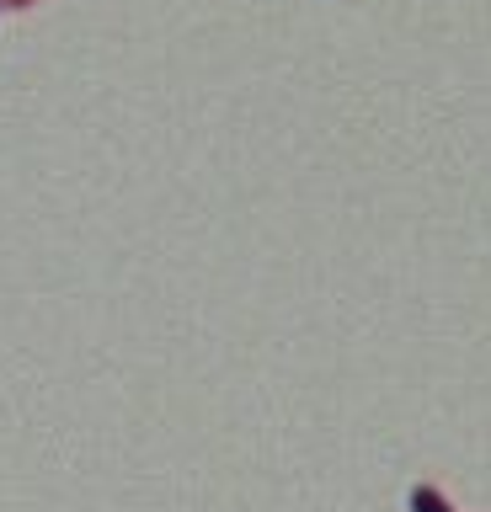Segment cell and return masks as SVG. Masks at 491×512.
<instances>
[{
  "mask_svg": "<svg viewBox=\"0 0 491 512\" xmlns=\"http://www.w3.org/2000/svg\"><path fill=\"white\" fill-rule=\"evenodd\" d=\"M411 512H449V502H443L433 486H417L411 491Z\"/></svg>",
  "mask_w": 491,
  "mask_h": 512,
  "instance_id": "1",
  "label": "cell"
}]
</instances>
